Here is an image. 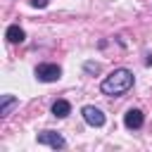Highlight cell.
I'll use <instances>...</instances> for the list:
<instances>
[{
	"mask_svg": "<svg viewBox=\"0 0 152 152\" xmlns=\"http://www.w3.org/2000/svg\"><path fill=\"white\" fill-rule=\"evenodd\" d=\"M145 64H152V55H147V59H145Z\"/></svg>",
	"mask_w": 152,
	"mask_h": 152,
	"instance_id": "8fae6325",
	"label": "cell"
},
{
	"mask_svg": "<svg viewBox=\"0 0 152 152\" xmlns=\"http://www.w3.org/2000/svg\"><path fill=\"white\" fill-rule=\"evenodd\" d=\"M5 38H7V43L17 45V43H24L26 33H24V28H21L19 24H12V26H7V31H5Z\"/></svg>",
	"mask_w": 152,
	"mask_h": 152,
	"instance_id": "ba28073f",
	"label": "cell"
},
{
	"mask_svg": "<svg viewBox=\"0 0 152 152\" xmlns=\"http://www.w3.org/2000/svg\"><path fill=\"white\" fill-rule=\"evenodd\" d=\"M48 2H50V0H31V5H33V7H38V10L48 7Z\"/></svg>",
	"mask_w": 152,
	"mask_h": 152,
	"instance_id": "30bf717a",
	"label": "cell"
},
{
	"mask_svg": "<svg viewBox=\"0 0 152 152\" xmlns=\"http://www.w3.org/2000/svg\"><path fill=\"white\" fill-rule=\"evenodd\" d=\"M36 142H38V145H48V147H52V150H64V147H66L64 135L57 133V131H40V133L36 135Z\"/></svg>",
	"mask_w": 152,
	"mask_h": 152,
	"instance_id": "3957f363",
	"label": "cell"
},
{
	"mask_svg": "<svg viewBox=\"0 0 152 152\" xmlns=\"http://www.w3.org/2000/svg\"><path fill=\"white\" fill-rule=\"evenodd\" d=\"M81 116H83V121H86L88 126H93V128H100V126H104V121H107L104 112H102L100 107H95V104H86V107L81 109Z\"/></svg>",
	"mask_w": 152,
	"mask_h": 152,
	"instance_id": "277c9868",
	"label": "cell"
},
{
	"mask_svg": "<svg viewBox=\"0 0 152 152\" xmlns=\"http://www.w3.org/2000/svg\"><path fill=\"white\" fill-rule=\"evenodd\" d=\"M50 112H52V116H57V119H66V116L71 114V102H69V100H55L52 107H50Z\"/></svg>",
	"mask_w": 152,
	"mask_h": 152,
	"instance_id": "52a82bcc",
	"label": "cell"
},
{
	"mask_svg": "<svg viewBox=\"0 0 152 152\" xmlns=\"http://www.w3.org/2000/svg\"><path fill=\"white\" fill-rule=\"evenodd\" d=\"M142 124H145V114H142V109L131 107V109L124 114V126H126L128 131H138V128H142Z\"/></svg>",
	"mask_w": 152,
	"mask_h": 152,
	"instance_id": "5b68a950",
	"label": "cell"
},
{
	"mask_svg": "<svg viewBox=\"0 0 152 152\" xmlns=\"http://www.w3.org/2000/svg\"><path fill=\"white\" fill-rule=\"evenodd\" d=\"M133 83H135L133 71L126 69V66H119V69L109 71V74L102 78V83H100V93L107 95V97H121V95H126V93L133 88Z\"/></svg>",
	"mask_w": 152,
	"mask_h": 152,
	"instance_id": "6da1fadb",
	"label": "cell"
},
{
	"mask_svg": "<svg viewBox=\"0 0 152 152\" xmlns=\"http://www.w3.org/2000/svg\"><path fill=\"white\" fill-rule=\"evenodd\" d=\"M86 71H95V74H97V71H100V64H97V62H86Z\"/></svg>",
	"mask_w": 152,
	"mask_h": 152,
	"instance_id": "9c48e42d",
	"label": "cell"
},
{
	"mask_svg": "<svg viewBox=\"0 0 152 152\" xmlns=\"http://www.w3.org/2000/svg\"><path fill=\"white\" fill-rule=\"evenodd\" d=\"M14 107H19V97H17V95L5 93V95L0 97V116H2V119H7V116L12 114V109H14Z\"/></svg>",
	"mask_w": 152,
	"mask_h": 152,
	"instance_id": "8992f818",
	"label": "cell"
},
{
	"mask_svg": "<svg viewBox=\"0 0 152 152\" xmlns=\"http://www.w3.org/2000/svg\"><path fill=\"white\" fill-rule=\"evenodd\" d=\"M33 74H36V78L40 83H55V81L62 78V66L52 64V62H43V64H38L33 69Z\"/></svg>",
	"mask_w": 152,
	"mask_h": 152,
	"instance_id": "7a4b0ae2",
	"label": "cell"
}]
</instances>
